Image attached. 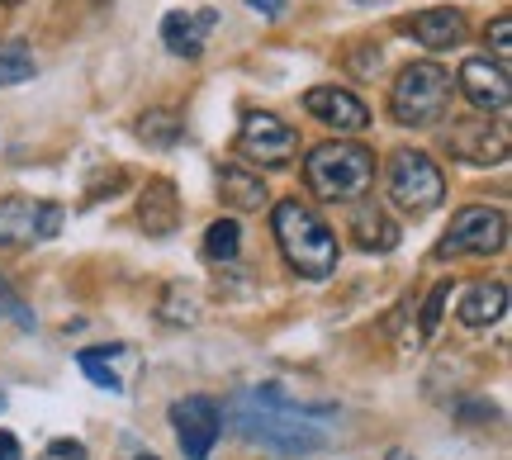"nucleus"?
<instances>
[{"instance_id":"obj_1","label":"nucleus","mask_w":512,"mask_h":460,"mask_svg":"<svg viewBox=\"0 0 512 460\" xmlns=\"http://www.w3.org/2000/svg\"><path fill=\"white\" fill-rule=\"evenodd\" d=\"M313 413H328V408H299L280 385H261L228 399V418L242 437L256 446H271L280 456H304L328 442V432L313 423Z\"/></svg>"},{"instance_id":"obj_2","label":"nucleus","mask_w":512,"mask_h":460,"mask_svg":"<svg viewBox=\"0 0 512 460\" xmlns=\"http://www.w3.org/2000/svg\"><path fill=\"white\" fill-rule=\"evenodd\" d=\"M271 228L285 261H290V271H299L304 280H328L337 271V238L309 204L280 200L271 214Z\"/></svg>"},{"instance_id":"obj_3","label":"nucleus","mask_w":512,"mask_h":460,"mask_svg":"<svg viewBox=\"0 0 512 460\" xmlns=\"http://www.w3.org/2000/svg\"><path fill=\"white\" fill-rule=\"evenodd\" d=\"M304 181H309V190L318 200L356 204L370 190V181H375V152L361 148V143H347V138L318 143V148H309Z\"/></svg>"},{"instance_id":"obj_4","label":"nucleus","mask_w":512,"mask_h":460,"mask_svg":"<svg viewBox=\"0 0 512 460\" xmlns=\"http://www.w3.org/2000/svg\"><path fill=\"white\" fill-rule=\"evenodd\" d=\"M451 105V76L441 72L437 62H408L389 91V114L403 129H432L446 119Z\"/></svg>"},{"instance_id":"obj_5","label":"nucleus","mask_w":512,"mask_h":460,"mask_svg":"<svg viewBox=\"0 0 512 460\" xmlns=\"http://www.w3.org/2000/svg\"><path fill=\"white\" fill-rule=\"evenodd\" d=\"M446 200V176L427 152L403 148L389 157V204L408 219H427Z\"/></svg>"},{"instance_id":"obj_6","label":"nucleus","mask_w":512,"mask_h":460,"mask_svg":"<svg viewBox=\"0 0 512 460\" xmlns=\"http://www.w3.org/2000/svg\"><path fill=\"white\" fill-rule=\"evenodd\" d=\"M503 242H508L503 209L470 204V209H460L451 219L446 238L437 242V257H494V252H503Z\"/></svg>"},{"instance_id":"obj_7","label":"nucleus","mask_w":512,"mask_h":460,"mask_svg":"<svg viewBox=\"0 0 512 460\" xmlns=\"http://www.w3.org/2000/svg\"><path fill=\"white\" fill-rule=\"evenodd\" d=\"M238 152L261 166H285L299 152V133L271 110H252L238 129Z\"/></svg>"},{"instance_id":"obj_8","label":"nucleus","mask_w":512,"mask_h":460,"mask_svg":"<svg viewBox=\"0 0 512 460\" xmlns=\"http://www.w3.org/2000/svg\"><path fill=\"white\" fill-rule=\"evenodd\" d=\"M171 427H176V442H181L185 460H209L214 442L223 432V408L204 394H190V399H176L171 404Z\"/></svg>"},{"instance_id":"obj_9","label":"nucleus","mask_w":512,"mask_h":460,"mask_svg":"<svg viewBox=\"0 0 512 460\" xmlns=\"http://www.w3.org/2000/svg\"><path fill=\"white\" fill-rule=\"evenodd\" d=\"M446 143L460 162L470 166H503L508 162V129L503 124H489V119H460L451 124Z\"/></svg>"},{"instance_id":"obj_10","label":"nucleus","mask_w":512,"mask_h":460,"mask_svg":"<svg viewBox=\"0 0 512 460\" xmlns=\"http://www.w3.org/2000/svg\"><path fill=\"white\" fill-rule=\"evenodd\" d=\"M460 91L479 114H503L512 105V76L508 67H498L489 57H470L460 67Z\"/></svg>"},{"instance_id":"obj_11","label":"nucleus","mask_w":512,"mask_h":460,"mask_svg":"<svg viewBox=\"0 0 512 460\" xmlns=\"http://www.w3.org/2000/svg\"><path fill=\"white\" fill-rule=\"evenodd\" d=\"M304 110H309L318 124H328V129H337V133L370 129V110L351 91H342V86H313V91L304 95Z\"/></svg>"},{"instance_id":"obj_12","label":"nucleus","mask_w":512,"mask_h":460,"mask_svg":"<svg viewBox=\"0 0 512 460\" xmlns=\"http://www.w3.org/2000/svg\"><path fill=\"white\" fill-rule=\"evenodd\" d=\"M138 223L147 228V238H171L181 228V200H176V185L157 176L143 185L138 195Z\"/></svg>"},{"instance_id":"obj_13","label":"nucleus","mask_w":512,"mask_h":460,"mask_svg":"<svg viewBox=\"0 0 512 460\" xmlns=\"http://www.w3.org/2000/svg\"><path fill=\"white\" fill-rule=\"evenodd\" d=\"M214 24H219V10H171L162 19V38L176 57H200Z\"/></svg>"},{"instance_id":"obj_14","label":"nucleus","mask_w":512,"mask_h":460,"mask_svg":"<svg viewBox=\"0 0 512 460\" xmlns=\"http://www.w3.org/2000/svg\"><path fill=\"white\" fill-rule=\"evenodd\" d=\"M413 38H418L422 48H432V53H446V48H460L465 43V10H456V5H437V10H422V15H413Z\"/></svg>"},{"instance_id":"obj_15","label":"nucleus","mask_w":512,"mask_h":460,"mask_svg":"<svg viewBox=\"0 0 512 460\" xmlns=\"http://www.w3.org/2000/svg\"><path fill=\"white\" fill-rule=\"evenodd\" d=\"M460 323L465 328H489L508 313V285L503 280H484V285H470L465 299H460Z\"/></svg>"},{"instance_id":"obj_16","label":"nucleus","mask_w":512,"mask_h":460,"mask_svg":"<svg viewBox=\"0 0 512 460\" xmlns=\"http://www.w3.org/2000/svg\"><path fill=\"white\" fill-rule=\"evenodd\" d=\"M38 233V200L29 195H10L0 200V247H24Z\"/></svg>"},{"instance_id":"obj_17","label":"nucleus","mask_w":512,"mask_h":460,"mask_svg":"<svg viewBox=\"0 0 512 460\" xmlns=\"http://www.w3.org/2000/svg\"><path fill=\"white\" fill-rule=\"evenodd\" d=\"M351 238L361 242L366 252H389L394 242H399V228L384 219V209L375 200L356 204V214H351Z\"/></svg>"},{"instance_id":"obj_18","label":"nucleus","mask_w":512,"mask_h":460,"mask_svg":"<svg viewBox=\"0 0 512 460\" xmlns=\"http://www.w3.org/2000/svg\"><path fill=\"white\" fill-rule=\"evenodd\" d=\"M219 190H223V200L233 204V209H261V204L271 200V195H266V181L252 176L247 166H223Z\"/></svg>"},{"instance_id":"obj_19","label":"nucleus","mask_w":512,"mask_h":460,"mask_svg":"<svg viewBox=\"0 0 512 460\" xmlns=\"http://www.w3.org/2000/svg\"><path fill=\"white\" fill-rule=\"evenodd\" d=\"M181 133H185L181 114H171V110H147L143 119H138V138L152 143V148H176Z\"/></svg>"},{"instance_id":"obj_20","label":"nucleus","mask_w":512,"mask_h":460,"mask_svg":"<svg viewBox=\"0 0 512 460\" xmlns=\"http://www.w3.org/2000/svg\"><path fill=\"white\" fill-rule=\"evenodd\" d=\"M124 347H91V351H76V366L91 375L100 389H110V394H124V380H119V370L110 366V356H119Z\"/></svg>"},{"instance_id":"obj_21","label":"nucleus","mask_w":512,"mask_h":460,"mask_svg":"<svg viewBox=\"0 0 512 460\" xmlns=\"http://www.w3.org/2000/svg\"><path fill=\"white\" fill-rule=\"evenodd\" d=\"M242 247V228L238 219H214L209 233H204V257L209 261H233Z\"/></svg>"},{"instance_id":"obj_22","label":"nucleus","mask_w":512,"mask_h":460,"mask_svg":"<svg viewBox=\"0 0 512 460\" xmlns=\"http://www.w3.org/2000/svg\"><path fill=\"white\" fill-rule=\"evenodd\" d=\"M29 76H34V57L24 53V43L0 48V86H19V81H29Z\"/></svg>"},{"instance_id":"obj_23","label":"nucleus","mask_w":512,"mask_h":460,"mask_svg":"<svg viewBox=\"0 0 512 460\" xmlns=\"http://www.w3.org/2000/svg\"><path fill=\"white\" fill-rule=\"evenodd\" d=\"M446 299H451V280H441L437 290L427 295V304H422V337H432V332L441 328V318H446Z\"/></svg>"},{"instance_id":"obj_24","label":"nucleus","mask_w":512,"mask_h":460,"mask_svg":"<svg viewBox=\"0 0 512 460\" xmlns=\"http://www.w3.org/2000/svg\"><path fill=\"white\" fill-rule=\"evenodd\" d=\"M489 43H494L498 67H508V57H512V15H498L494 24H489Z\"/></svg>"},{"instance_id":"obj_25","label":"nucleus","mask_w":512,"mask_h":460,"mask_svg":"<svg viewBox=\"0 0 512 460\" xmlns=\"http://www.w3.org/2000/svg\"><path fill=\"white\" fill-rule=\"evenodd\" d=\"M62 204H53V200H38V233H34V242H48V238H57V228H62Z\"/></svg>"},{"instance_id":"obj_26","label":"nucleus","mask_w":512,"mask_h":460,"mask_svg":"<svg viewBox=\"0 0 512 460\" xmlns=\"http://www.w3.org/2000/svg\"><path fill=\"white\" fill-rule=\"evenodd\" d=\"M48 456L53 460H86V446L72 442V437H57V442L48 446Z\"/></svg>"},{"instance_id":"obj_27","label":"nucleus","mask_w":512,"mask_h":460,"mask_svg":"<svg viewBox=\"0 0 512 460\" xmlns=\"http://www.w3.org/2000/svg\"><path fill=\"white\" fill-rule=\"evenodd\" d=\"M0 299H5V309L15 313V323H19V328H34V313L24 309V304H19V299L10 295V290H5V285H0Z\"/></svg>"},{"instance_id":"obj_28","label":"nucleus","mask_w":512,"mask_h":460,"mask_svg":"<svg viewBox=\"0 0 512 460\" xmlns=\"http://www.w3.org/2000/svg\"><path fill=\"white\" fill-rule=\"evenodd\" d=\"M256 15H266V19H275V15H285V0H247Z\"/></svg>"},{"instance_id":"obj_29","label":"nucleus","mask_w":512,"mask_h":460,"mask_svg":"<svg viewBox=\"0 0 512 460\" xmlns=\"http://www.w3.org/2000/svg\"><path fill=\"white\" fill-rule=\"evenodd\" d=\"M24 451H19V442L10 437V432H0V460H19Z\"/></svg>"},{"instance_id":"obj_30","label":"nucleus","mask_w":512,"mask_h":460,"mask_svg":"<svg viewBox=\"0 0 512 460\" xmlns=\"http://www.w3.org/2000/svg\"><path fill=\"white\" fill-rule=\"evenodd\" d=\"M389 460H413V456L408 451H389Z\"/></svg>"},{"instance_id":"obj_31","label":"nucleus","mask_w":512,"mask_h":460,"mask_svg":"<svg viewBox=\"0 0 512 460\" xmlns=\"http://www.w3.org/2000/svg\"><path fill=\"white\" fill-rule=\"evenodd\" d=\"M361 5H384V0H361Z\"/></svg>"},{"instance_id":"obj_32","label":"nucleus","mask_w":512,"mask_h":460,"mask_svg":"<svg viewBox=\"0 0 512 460\" xmlns=\"http://www.w3.org/2000/svg\"><path fill=\"white\" fill-rule=\"evenodd\" d=\"M0 413H5V394H0Z\"/></svg>"},{"instance_id":"obj_33","label":"nucleus","mask_w":512,"mask_h":460,"mask_svg":"<svg viewBox=\"0 0 512 460\" xmlns=\"http://www.w3.org/2000/svg\"><path fill=\"white\" fill-rule=\"evenodd\" d=\"M143 460H157V456H143Z\"/></svg>"}]
</instances>
